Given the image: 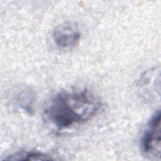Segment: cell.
<instances>
[{
	"instance_id": "1",
	"label": "cell",
	"mask_w": 161,
	"mask_h": 161,
	"mask_svg": "<svg viewBox=\"0 0 161 161\" xmlns=\"http://www.w3.org/2000/svg\"><path fill=\"white\" fill-rule=\"evenodd\" d=\"M101 107L99 97L87 89L64 91L51 99L43 116L51 125L62 130L90 120Z\"/></svg>"
},
{
	"instance_id": "2",
	"label": "cell",
	"mask_w": 161,
	"mask_h": 161,
	"mask_svg": "<svg viewBox=\"0 0 161 161\" xmlns=\"http://www.w3.org/2000/svg\"><path fill=\"white\" fill-rule=\"evenodd\" d=\"M142 152L150 158H160V111L152 116L140 141Z\"/></svg>"
},
{
	"instance_id": "3",
	"label": "cell",
	"mask_w": 161,
	"mask_h": 161,
	"mask_svg": "<svg viewBox=\"0 0 161 161\" xmlns=\"http://www.w3.org/2000/svg\"><path fill=\"white\" fill-rule=\"evenodd\" d=\"M55 43L62 48L75 47L80 39V33L75 23L67 21L57 26L53 32Z\"/></svg>"
},
{
	"instance_id": "4",
	"label": "cell",
	"mask_w": 161,
	"mask_h": 161,
	"mask_svg": "<svg viewBox=\"0 0 161 161\" xmlns=\"http://www.w3.org/2000/svg\"><path fill=\"white\" fill-rule=\"evenodd\" d=\"M49 155L38 151H21L7 156L3 160H50Z\"/></svg>"
}]
</instances>
